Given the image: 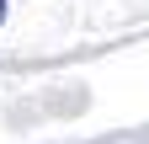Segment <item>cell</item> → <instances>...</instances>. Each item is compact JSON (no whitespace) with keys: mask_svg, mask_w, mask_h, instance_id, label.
Masks as SVG:
<instances>
[{"mask_svg":"<svg viewBox=\"0 0 149 144\" xmlns=\"http://www.w3.org/2000/svg\"><path fill=\"white\" fill-rule=\"evenodd\" d=\"M0 22H6V0H0Z\"/></svg>","mask_w":149,"mask_h":144,"instance_id":"1","label":"cell"}]
</instances>
